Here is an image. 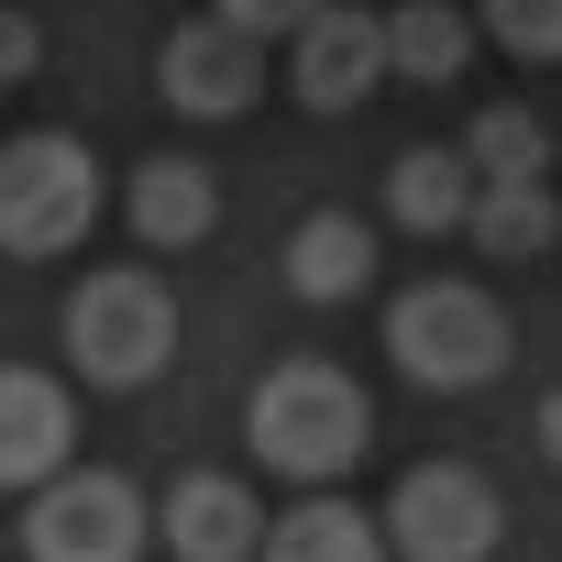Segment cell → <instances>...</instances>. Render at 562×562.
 <instances>
[{
    "label": "cell",
    "mask_w": 562,
    "mask_h": 562,
    "mask_svg": "<svg viewBox=\"0 0 562 562\" xmlns=\"http://www.w3.org/2000/svg\"><path fill=\"white\" fill-rule=\"evenodd\" d=\"M243 430H254V452L288 474V485H342L375 452V397L342 364H276L243 397Z\"/></svg>",
    "instance_id": "obj_1"
},
{
    "label": "cell",
    "mask_w": 562,
    "mask_h": 562,
    "mask_svg": "<svg viewBox=\"0 0 562 562\" xmlns=\"http://www.w3.org/2000/svg\"><path fill=\"white\" fill-rule=\"evenodd\" d=\"M386 353H397L408 386L474 397V386H496V364H507V310H496L485 288H463V276H430V288H408V299L386 310Z\"/></svg>",
    "instance_id": "obj_2"
},
{
    "label": "cell",
    "mask_w": 562,
    "mask_h": 562,
    "mask_svg": "<svg viewBox=\"0 0 562 562\" xmlns=\"http://www.w3.org/2000/svg\"><path fill=\"white\" fill-rule=\"evenodd\" d=\"M56 331H67V364L89 386H155L166 353H177V310H166V288L144 265H111V276H89V288H67Z\"/></svg>",
    "instance_id": "obj_3"
},
{
    "label": "cell",
    "mask_w": 562,
    "mask_h": 562,
    "mask_svg": "<svg viewBox=\"0 0 562 562\" xmlns=\"http://www.w3.org/2000/svg\"><path fill=\"white\" fill-rule=\"evenodd\" d=\"M100 221V166L78 133H23L12 155H0V243H12L23 265L45 254H78Z\"/></svg>",
    "instance_id": "obj_4"
},
{
    "label": "cell",
    "mask_w": 562,
    "mask_h": 562,
    "mask_svg": "<svg viewBox=\"0 0 562 562\" xmlns=\"http://www.w3.org/2000/svg\"><path fill=\"white\" fill-rule=\"evenodd\" d=\"M144 540H155L144 496H133L122 474H100V463H67V474L34 485V507H23V551H34V562H133Z\"/></svg>",
    "instance_id": "obj_5"
},
{
    "label": "cell",
    "mask_w": 562,
    "mask_h": 562,
    "mask_svg": "<svg viewBox=\"0 0 562 562\" xmlns=\"http://www.w3.org/2000/svg\"><path fill=\"white\" fill-rule=\"evenodd\" d=\"M386 540H397V562H485L496 551V485L474 463H419L386 496Z\"/></svg>",
    "instance_id": "obj_6"
},
{
    "label": "cell",
    "mask_w": 562,
    "mask_h": 562,
    "mask_svg": "<svg viewBox=\"0 0 562 562\" xmlns=\"http://www.w3.org/2000/svg\"><path fill=\"white\" fill-rule=\"evenodd\" d=\"M299 56H288V78H299V100L310 111H353V100H375L386 78H397V45H386V12H353V0H331V12L310 23V34H288Z\"/></svg>",
    "instance_id": "obj_7"
},
{
    "label": "cell",
    "mask_w": 562,
    "mask_h": 562,
    "mask_svg": "<svg viewBox=\"0 0 562 562\" xmlns=\"http://www.w3.org/2000/svg\"><path fill=\"white\" fill-rule=\"evenodd\" d=\"M155 100L166 111H188V122H232L243 100H254V34L243 23H177L166 45H155Z\"/></svg>",
    "instance_id": "obj_8"
},
{
    "label": "cell",
    "mask_w": 562,
    "mask_h": 562,
    "mask_svg": "<svg viewBox=\"0 0 562 562\" xmlns=\"http://www.w3.org/2000/svg\"><path fill=\"white\" fill-rule=\"evenodd\" d=\"M155 529H166L177 562H265V529H276V518L254 507L243 474H177L166 507H155Z\"/></svg>",
    "instance_id": "obj_9"
},
{
    "label": "cell",
    "mask_w": 562,
    "mask_h": 562,
    "mask_svg": "<svg viewBox=\"0 0 562 562\" xmlns=\"http://www.w3.org/2000/svg\"><path fill=\"white\" fill-rule=\"evenodd\" d=\"M67 441H78V419H67V386L56 375H34V364H12L0 375V485H56L67 474Z\"/></svg>",
    "instance_id": "obj_10"
},
{
    "label": "cell",
    "mask_w": 562,
    "mask_h": 562,
    "mask_svg": "<svg viewBox=\"0 0 562 562\" xmlns=\"http://www.w3.org/2000/svg\"><path fill=\"white\" fill-rule=\"evenodd\" d=\"M133 232H144V254H188V243H210V232H221V188H210V166H199V155H155V166H133Z\"/></svg>",
    "instance_id": "obj_11"
},
{
    "label": "cell",
    "mask_w": 562,
    "mask_h": 562,
    "mask_svg": "<svg viewBox=\"0 0 562 562\" xmlns=\"http://www.w3.org/2000/svg\"><path fill=\"white\" fill-rule=\"evenodd\" d=\"M288 288H299L310 310L364 299V288H375V232H364L353 210H310V221L288 232Z\"/></svg>",
    "instance_id": "obj_12"
},
{
    "label": "cell",
    "mask_w": 562,
    "mask_h": 562,
    "mask_svg": "<svg viewBox=\"0 0 562 562\" xmlns=\"http://www.w3.org/2000/svg\"><path fill=\"white\" fill-rule=\"evenodd\" d=\"M265 562H397V540H386V518H364L353 496L310 485L288 518L265 529Z\"/></svg>",
    "instance_id": "obj_13"
},
{
    "label": "cell",
    "mask_w": 562,
    "mask_h": 562,
    "mask_svg": "<svg viewBox=\"0 0 562 562\" xmlns=\"http://www.w3.org/2000/svg\"><path fill=\"white\" fill-rule=\"evenodd\" d=\"M474 199H485L474 155H441V144H408V155L386 166V210H397L408 232H474Z\"/></svg>",
    "instance_id": "obj_14"
},
{
    "label": "cell",
    "mask_w": 562,
    "mask_h": 562,
    "mask_svg": "<svg viewBox=\"0 0 562 562\" xmlns=\"http://www.w3.org/2000/svg\"><path fill=\"white\" fill-rule=\"evenodd\" d=\"M551 243H562L551 188H540V177H485V199H474V254H496V265H540Z\"/></svg>",
    "instance_id": "obj_15"
},
{
    "label": "cell",
    "mask_w": 562,
    "mask_h": 562,
    "mask_svg": "<svg viewBox=\"0 0 562 562\" xmlns=\"http://www.w3.org/2000/svg\"><path fill=\"white\" fill-rule=\"evenodd\" d=\"M386 45H397V78L408 89H452L474 67V23L452 12V0H397L386 12Z\"/></svg>",
    "instance_id": "obj_16"
},
{
    "label": "cell",
    "mask_w": 562,
    "mask_h": 562,
    "mask_svg": "<svg viewBox=\"0 0 562 562\" xmlns=\"http://www.w3.org/2000/svg\"><path fill=\"white\" fill-rule=\"evenodd\" d=\"M474 23H485L518 67H562V0H474Z\"/></svg>",
    "instance_id": "obj_17"
},
{
    "label": "cell",
    "mask_w": 562,
    "mask_h": 562,
    "mask_svg": "<svg viewBox=\"0 0 562 562\" xmlns=\"http://www.w3.org/2000/svg\"><path fill=\"white\" fill-rule=\"evenodd\" d=\"M463 155H474V177H540V166H551V133H540L529 111H485Z\"/></svg>",
    "instance_id": "obj_18"
},
{
    "label": "cell",
    "mask_w": 562,
    "mask_h": 562,
    "mask_svg": "<svg viewBox=\"0 0 562 562\" xmlns=\"http://www.w3.org/2000/svg\"><path fill=\"white\" fill-rule=\"evenodd\" d=\"M331 12V0H221V23H243V34H310Z\"/></svg>",
    "instance_id": "obj_19"
},
{
    "label": "cell",
    "mask_w": 562,
    "mask_h": 562,
    "mask_svg": "<svg viewBox=\"0 0 562 562\" xmlns=\"http://www.w3.org/2000/svg\"><path fill=\"white\" fill-rule=\"evenodd\" d=\"M34 56H45V34L23 12H0V78H34Z\"/></svg>",
    "instance_id": "obj_20"
},
{
    "label": "cell",
    "mask_w": 562,
    "mask_h": 562,
    "mask_svg": "<svg viewBox=\"0 0 562 562\" xmlns=\"http://www.w3.org/2000/svg\"><path fill=\"white\" fill-rule=\"evenodd\" d=\"M540 452H551V474H562V386L540 397Z\"/></svg>",
    "instance_id": "obj_21"
}]
</instances>
